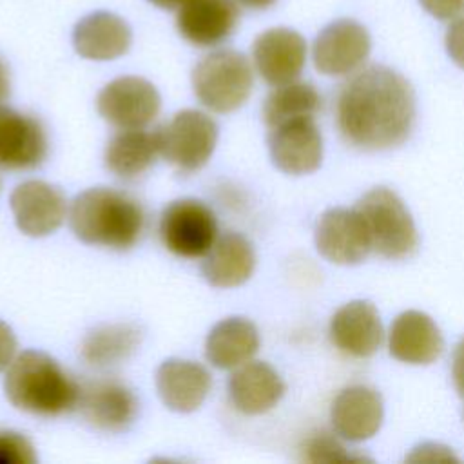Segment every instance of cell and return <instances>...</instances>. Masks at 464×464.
<instances>
[{
    "label": "cell",
    "mask_w": 464,
    "mask_h": 464,
    "mask_svg": "<svg viewBox=\"0 0 464 464\" xmlns=\"http://www.w3.org/2000/svg\"><path fill=\"white\" fill-rule=\"evenodd\" d=\"M9 87H11L9 69H7L5 62L0 58V103L9 96Z\"/></svg>",
    "instance_id": "obj_34"
},
{
    "label": "cell",
    "mask_w": 464,
    "mask_h": 464,
    "mask_svg": "<svg viewBox=\"0 0 464 464\" xmlns=\"http://www.w3.org/2000/svg\"><path fill=\"white\" fill-rule=\"evenodd\" d=\"M372 49L364 25L341 18L326 27L314 40L312 58L319 72L326 76H348L362 67Z\"/></svg>",
    "instance_id": "obj_9"
},
{
    "label": "cell",
    "mask_w": 464,
    "mask_h": 464,
    "mask_svg": "<svg viewBox=\"0 0 464 464\" xmlns=\"http://www.w3.org/2000/svg\"><path fill=\"white\" fill-rule=\"evenodd\" d=\"M277 0H237V4L248 7V9H254V11H265L268 7H272Z\"/></svg>",
    "instance_id": "obj_35"
},
{
    "label": "cell",
    "mask_w": 464,
    "mask_h": 464,
    "mask_svg": "<svg viewBox=\"0 0 464 464\" xmlns=\"http://www.w3.org/2000/svg\"><path fill=\"white\" fill-rule=\"evenodd\" d=\"M143 334L132 323H112L92 328L80 344V357L94 368L125 362L141 344Z\"/></svg>",
    "instance_id": "obj_25"
},
{
    "label": "cell",
    "mask_w": 464,
    "mask_h": 464,
    "mask_svg": "<svg viewBox=\"0 0 464 464\" xmlns=\"http://www.w3.org/2000/svg\"><path fill=\"white\" fill-rule=\"evenodd\" d=\"M382 323L370 301L343 304L330 321V339L335 348L350 357H370L382 343Z\"/></svg>",
    "instance_id": "obj_17"
},
{
    "label": "cell",
    "mask_w": 464,
    "mask_h": 464,
    "mask_svg": "<svg viewBox=\"0 0 464 464\" xmlns=\"http://www.w3.org/2000/svg\"><path fill=\"white\" fill-rule=\"evenodd\" d=\"M16 357V335L13 328L0 321V370H5Z\"/></svg>",
    "instance_id": "obj_32"
},
{
    "label": "cell",
    "mask_w": 464,
    "mask_h": 464,
    "mask_svg": "<svg viewBox=\"0 0 464 464\" xmlns=\"http://www.w3.org/2000/svg\"><path fill=\"white\" fill-rule=\"evenodd\" d=\"M212 386L208 370L188 359H167L156 372V390L161 402L178 413L198 410Z\"/></svg>",
    "instance_id": "obj_18"
},
{
    "label": "cell",
    "mask_w": 464,
    "mask_h": 464,
    "mask_svg": "<svg viewBox=\"0 0 464 464\" xmlns=\"http://www.w3.org/2000/svg\"><path fill=\"white\" fill-rule=\"evenodd\" d=\"M72 234L96 246L127 250L143 232L145 216L140 203L125 192L92 187L80 192L69 207Z\"/></svg>",
    "instance_id": "obj_3"
},
{
    "label": "cell",
    "mask_w": 464,
    "mask_h": 464,
    "mask_svg": "<svg viewBox=\"0 0 464 464\" xmlns=\"http://www.w3.org/2000/svg\"><path fill=\"white\" fill-rule=\"evenodd\" d=\"M160 154L156 130L121 129L105 147V167L118 178L132 179L152 167Z\"/></svg>",
    "instance_id": "obj_26"
},
{
    "label": "cell",
    "mask_w": 464,
    "mask_h": 464,
    "mask_svg": "<svg viewBox=\"0 0 464 464\" xmlns=\"http://www.w3.org/2000/svg\"><path fill=\"white\" fill-rule=\"evenodd\" d=\"M76 408L94 430L121 433L136 420L138 399L118 381H94L82 384Z\"/></svg>",
    "instance_id": "obj_13"
},
{
    "label": "cell",
    "mask_w": 464,
    "mask_h": 464,
    "mask_svg": "<svg viewBox=\"0 0 464 464\" xmlns=\"http://www.w3.org/2000/svg\"><path fill=\"white\" fill-rule=\"evenodd\" d=\"M232 404L245 415H261L272 410L285 393L279 373L263 361H248L234 370L228 381Z\"/></svg>",
    "instance_id": "obj_22"
},
{
    "label": "cell",
    "mask_w": 464,
    "mask_h": 464,
    "mask_svg": "<svg viewBox=\"0 0 464 464\" xmlns=\"http://www.w3.org/2000/svg\"><path fill=\"white\" fill-rule=\"evenodd\" d=\"M259 348V332L245 317H227L212 326L205 341L207 361L219 370H236L248 362Z\"/></svg>",
    "instance_id": "obj_24"
},
{
    "label": "cell",
    "mask_w": 464,
    "mask_h": 464,
    "mask_svg": "<svg viewBox=\"0 0 464 464\" xmlns=\"http://www.w3.org/2000/svg\"><path fill=\"white\" fill-rule=\"evenodd\" d=\"M321 109V96L312 83L290 82L277 85L263 103V121L268 129L297 118H314Z\"/></svg>",
    "instance_id": "obj_27"
},
{
    "label": "cell",
    "mask_w": 464,
    "mask_h": 464,
    "mask_svg": "<svg viewBox=\"0 0 464 464\" xmlns=\"http://www.w3.org/2000/svg\"><path fill=\"white\" fill-rule=\"evenodd\" d=\"M165 248L179 257H203L218 237V219L208 205L196 198L169 203L160 218Z\"/></svg>",
    "instance_id": "obj_7"
},
{
    "label": "cell",
    "mask_w": 464,
    "mask_h": 464,
    "mask_svg": "<svg viewBox=\"0 0 464 464\" xmlns=\"http://www.w3.org/2000/svg\"><path fill=\"white\" fill-rule=\"evenodd\" d=\"M254 72L248 58L234 49L203 56L192 71V89L201 105L214 112H232L250 96Z\"/></svg>",
    "instance_id": "obj_4"
},
{
    "label": "cell",
    "mask_w": 464,
    "mask_h": 464,
    "mask_svg": "<svg viewBox=\"0 0 464 464\" xmlns=\"http://www.w3.org/2000/svg\"><path fill=\"white\" fill-rule=\"evenodd\" d=\"M272 163L285 174L303 176L319 169L323 138L314 118H297L276 125L268 134Z\"/></svg>",
    "instance_id": "obj_11"
},
{
    "label": "cell",
    "mask_w": 464,
    "mask_h": 464,
    "mask_svg": "<svg viewBox=\"0 0 464 464\" xmlns=\"http://www.w3.org/2000/svg\"><path fill=\"white\" fill-rule=\"evenodd\" d=\"M451 377L457 393L464 399V339L459 341L453 352V362H451Z\"/></svg>",
    "instance_id": "obj_33"
},
{
    "label": "cell",
    "mask_w": 464,
    "mask_h": 464,
    "mask_svg": "<svg viewBox=\"0 0 464 464\" xmlns=\"http://www.w3.org/2000/svg\"><path fill=\"white\" fill-rule=\"evenodd\" d=\"M366 225L372 250L388 259L410 257L419 246V234L402 199L386 187L368 190L355 205Z\"/></svg>",
    "instance_id": "obj_5"
},
{
    "label": "cell",
    "mask_w": 464,
    "mask_h": 464,
    "mask_svg": "<svg viewBox=\"0 0 464 464\" xmlns=\"http://www.w3.org/2000/svg\"><path fill=\"white\" fill-rule=\"evenodd\" d=\"M47 150L44 125L36 118L0 103V167L7 170L40 167Z\"/></svg>",
    "instance_id": "obj_14"
},
{
    "label": "cell",
    "mask_w": 464,
    "mask_h": 464,
    "mask_svg": "<svg viewBox=\"0 0 464 464\" xmlns=\"http://www.w3.org/2000/svg\"><path fill=\"white\" fill-rule=\"evenodd\" d=\"M78 384L56 359L40 350L18 353L7 366L4 392L7 401L22 411L56 417L78 406Z\"/></svg>",
    "instance_id": "obj_2"
},
{
    "label": "cell",
    "mask_w": 464,
    "mask_h": 464,
    "mask_svg": "<svg viewBox=\"0 0 464 464\" xmlns=\"http://www.w3.org/2000/svg\"><path fill=\"white\" fill-rule=\"evenodd\" d=\"M444 348V339L435 321L419 310L399 314L388 337L390 355L408 364H430Z\"/></svg>",
    "instance_id": "obj_20"
},
{
    "label": "cell",
    "mask_w": 464,
    "mask_h": 464,
    "mask_svg": "<svg viewBox=\"0 0 464 464\" xmlns=\"http://www.w3.org/2000/svg\"><path fill=\"white\" fill-rule=\"evenodd\" d=\"M337 127L343 140L375 152L404 143L415 123V92L410 82L384 65H370L341 87Z\"/></svg>",
    "instance_id": "obj_1"
},
{
    "label": "cell",
    "mask_w": 464,
    "mask_h": 464,
    "mask_svg": "<svg viewBox=\"0 0 464 464\" xmlns=\"http://www.w3.org/2000/svg\"><path fill=\"white\" fill-rule=\"evenodd\" d=\"M315 248L330 263L357 265L372 250V241L357 208H330L315 225Z\"/></svg>",
    "instance_id": "obj_10"
},
{
    "label": "cell",
    "mask_w": 464,
    "mask_h": 464,
    "mask_svg": "<svg viewBox=\"0 0 464 464\" xmlns=\"http://www.w3.org/2000/svg\"><path fill=\"white\" fill-rule=\"evenodd\" d=\"M239 20L237 0H185L178 7V33L196 47L225 42Z\"/></svg>",
    "instance_id": "obj_16"
},
{
    "label": "cell",
    "mask_w": 464,
    "mask_h": 464,
    "mask_svg": "<svg viewBox=\"0 0 464 464\" xmlns=\"http://www.w3.org/2000/svg\"><path fill=\"white\" fill-rule=\"evenodd\" d=\"M160 154L183 172L201 169L218 143V123L205 112L185 109L156 129Z\"/></svg>",
    "instance_id": "obj_6"
},
{
    "label": "cell",
    "mask_w": 464,
    "mask_h": 464,
    "mask_svg": "<svg viewBox=\"0 0 464 464\" xmlns=\"http://www.w3.org/2000/svg\"><path fill=\"white\" fill-rule=\"evenodd\" d=\"M256 268L252 243L237 234L225 232L216 237L210 250L203 256L201 274L216 288H232L243 285Z\"/></svg>",
    "instance_id": "obj_23"
},
{
    "label": "cell",
    "mask_w": 464,
    "mask_h": 464,
    "mask_svg": "<svg viewBox=\"0 0 464 464\" xmlns=\"http://www.w3.org/2000/svg\"><path fill=\"white\" fill-rule=\"evenodd\" d=\"M384 417L381 395L368 386H348L332 402L330 420L337 435L350 442L373 437Z\"/></svg>",
    "instance_id": "obj_19"
},
{
    "label": "cell",
    "mask_w": 464,
    "mask_h": 464,
    "mask_svg": "<svg viewBox=\"0 0 464 464\" xmlns=\"http://www.w3.org/2000/svg\"><path fill=\"white\" fill-rule=\"evenodd\" d=\"M100 116L118 129H143L160 112L158 89L140 76H120L109 82L96 98Z\"/></svg>",
    "instance_id": "obj_8"
},
{
    "label": "cell",
    "mask_w": 464,
    "mask_h": 464,
    "mask_svg": "<svg viewBox=\"0 0 464 464\" xmlns=\"http://www.w3.org/2000/svg\"><path fill=\"white\" fill-rule=\"evenodd\" d=\"M304 459L310 462H346L353 457L328 433H317L304 444Z\"/></svg>",
    "instance_id": "obj_28"
},
{
    "label": "cell",
    "mask_w": 464,
    "mask_h": 464,
    "mask_svg": "<svg viewBox=\"0 0 464 464\" xmlns=\"http://www.w3.org/2000/svg\"><path fill=\"white\" fill-rule=\"evenodd\" d=\"M14 223L25 236L44 237L60 228L67 216L65 194L42 179L20 183L9 198Z\"/></svg>",
    "instance_id": "obj_12"
},
{
    "label": "cell",
    "mask_w": 464,
    "mask_h": 464,
    "mask_svg": "<svg viewBox=\"0 0 464 464\" xmlns=\"http://www.w3.org/2000/svg\"><path fill=\"white\" fill-rule=\"evenodd\" d=\"M36 451L18 431H0V464H34Z\"/></svg>",
    "instance_id": "obj_29"
},
{
    "label": "cell",
    "mask_w": 464,
    "mask_h": 464,
    "mask_svg": "<svg viewBox=\"0 0 464 464\" xmlns=\"http://www.w3.org/2000/svg\"><path fill=\"white\" fill-rule=\"evenodd\" d=\"M149 2H152L161 9H178L185 0H149Z\"/></svg>",
    "instance_id": "obj_36"
},
{
    "label": "cell",
    "mask_w": 464,
    "mask_h": 464,
    "mask_svg": "<svg viewBox=\"0 0 464 464\" xmlns=\"http://www.w3.org/2000/svg\"><path fill=\"white\" fill-rule=\"evenodd\" d=\"M419 4L426 13L442 22H451L464 14V0H419Z\"/></svg>",
    "instance_id": "obj_31"
},
{
    "label": "cell",
    "mask_w": 464,
    "mask_h": 464,
    "mask_svg": "<svg viewBox=\"0 0 464 464\" xmlns=\"http://www.w3.org/2000/svg\"><path fill=\"white\" fill-rule=\"evenodd\" d=\"M446 51L448 56L460 67L464 69V14L457 16L451 20L448 31H446Z\"/></svg>",
    "instance_id": "obj_30"
},
{
    "label": "cell",
    "mask_w": 464,
    "mask_h": 464,
    "mask_svg": "<svg viewBox=\"0 0 464 464\" xmlns=\"http://www.w3.org/2000/svg\"><path fill=\"white\" fill-rule=\"evenodd\" d=\"M252 58L259 76L277 87L299 78L306 62L304 38L288 27L261 33L252 45Z\"/></svg>",
    "instance_id": "obj_15"
},
{
    "label": "cell",
    "mask_w": 464,
    "mask_h": 464,
    "mask_svg": "<svg viewBox=\"0 0 464 464\" xmlns=\"http://www.w3.org/2000/svg\"><path fill=\"white\" fill-rule=\"evenodd\" d=\"M130 42L132 33L129 24L107 11H96L83 16L72 31V45L76 53L96 62L114 60L125 54Z\"/></svg>",
    "instance_id": "obj_21"
}]
</instances>
